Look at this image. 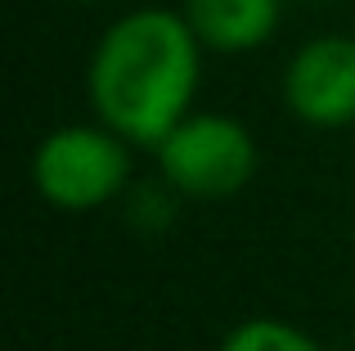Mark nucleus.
I'll list each match as a JSON object with an SVG mask.
<instances>
[{
    "mask_svg": "<svg viewBox=\"0 0 355 351\" xmlns=\"http://www.w3.org/2000/svg\"><path fill=\"white\" fill-rule=\"evenodd\" d=\"M157 167L189 198H230L257 176V140L230 113H189L162 144Z\"/></svg>",
    "mask_w": 355,
    "mask_h": 351,
    "instance_id": "3",
    "label": "nucleus"
},
{
    "mask_svg": "<svg viewBox=\"0 0 355 351\" xmlns=\"http://www.w3.org/2000/svg\"><path fill=\"white\" fill-rule=\"evenodd\" d=\"M284 99L306 126L338 131L355 122V36L329 32L306 41L284 72Z\"/></svg>",
    "mask_w": 355,
    "mask_h": 351,
    "instance_id": "4",
    "label": "nucleus"
},
{
    "mask_svg": "<svg viewBox=\"0 0 355 351\" xmlns=\"http://www.w3.org/2000/svg\"><path fill=\"white\" fill-rule=\"evenodd\" d=\"M311 5H315V0H311Z\"/></svg>",
    "mask_w": 355,
    "mask_h": 351,
    "instance_id": "7",
    "label": "nucleus"
},
{
    "mask_svg": "<svg viewBox=\"0 0 355 351\" xmlns=\"http://www.w3.org/2000/svg\"><path fill=\"white\" fill-rule=\"evenodd\" d=\"M202 41L175 9H130L90 54V104L130 144H162L189 117Z\"/></svg>",
    "mask_w": 355,
    "mask_h": 351,
    "instance_id": "1",
    "label": "nucleus"
},
{
    "mask_svg": "<svg viewBox=\"0 0 355 351\" xmlns=\"http://www.w3.org/2000/svg\"><path fill=\"white\" fill-rule=\"evenodd\" d=\"M184 18L207 50L243 54L275 36L284 0H184Z\"/></svg>",
    "mask_w": 355,
    "mask_h": 351,
    "instance_id": "5",
    "label": "nucleus"
},
{
    "mask_svg": "<svg viewBox=\"0 0 355 351\" xmlns=\"http://www.w3.org/2000/svg\"><path fill=\"white\" fill-rule=\"evenodd\" d=\"M220 351H324V347L284 320H243L239 329L225 334Z\"/></svg>",
    "mask_w": 355,
    "mask_h": 351,
    "instance_id": "6",
    "label": "nucleus"
},
{
    "mask_svg": "<svg viewBox=\"0 0 355 351\" xmlns=\"http://www.w3.org/2000/svg\"><path fill=\"white\" fill-rule=\"evenodd\" d=\"M130 140L113 126H59L41 140L32 158V180L41 198L59 212H95L117 198L130 176Z\"/></svg>",
    "mask_w": 355,
    "mask_h": 351,
    "instance_id": "2",
    "label": "nucleus"
}]
</instances>
